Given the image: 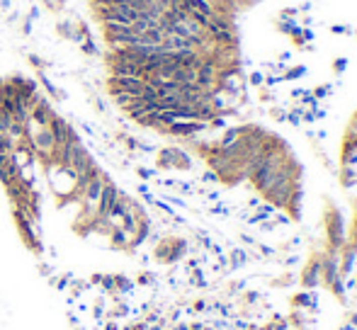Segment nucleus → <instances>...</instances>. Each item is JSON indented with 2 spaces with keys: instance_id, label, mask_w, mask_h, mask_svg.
I'll use <instances>...</instances> for the list:
<instances>
[{
  "instance_id": "12",
  "label": "nucleus",
  "mask_w": 357,
  "mask_h": 330,
  "mask_svg": "<svg viewBox=\"0 0 357 330\" xmlns=\"http://www.w3.org/2000/svg\"><path fill=\"white\" fill-rule=\"evenodd\" d=\"M238 136H241V126H231V129H226L221 134V138L216 141L221 148H226V146H231V144H236L238 141Z\"/></svg>"
},
{
  "instance_id": "22",
  "label": "nucleus",
  "mask_w": 357,
  "mask_h": 330,
  "mask_svg": "<svg viewBox=\"0 0 357 330\" xmlns=\"http://www.w3.org/2000/svg\"><path fill=\"white\" fill-rule=\"evenodd\" d=\"M331 32L333 34H355V29H352L350 25H333Z\"/></svg>"
},
{
  "instance_id": "19",
  "label": "nucleus",
  "mask_w": 357,
  "mask_h": 330,
  "mask_svg": "<svg viewBox=\"0 0 357 330\" xmlns=\"http://www.w3.org/2000/svg\"><path fill=\"white\" fill-rule=\"evenodd\" d=\"M29 66H32L34 71H47V66H49V63L44 61L41 56H37V54H29Z\"/></svg>"
},
{
  "instance_id": "18",
  "label": "nucleus",
  "mask_w": 357,
  "mask_h": 330,
  "mask_svg": "<svg viewBox=\"0 0 357 330\" xmlns=\"http://www.w3.org/2000/svg\"><path fill=\"white\" fill-rule=\"evenodd\" d=\"M294 27H296V22H289V20H277V22H275V29H277L280 34H287V37L294 32Z\"/></svg>"
},
{
  "instance_id": "21",
  "label": "nucleus",
  "mask_w": 357,
  "mask_h": 330,
  "mask_svg": "<svg viewBox=\"0 0 357 330\" xmlns=\"http://www.w3.org/2000/svg\"><path fill=\"white\" fill-rule=\"evenodd\" d=\"M296 15H299V8H284L280 13V20H289V22H296Z\"/></svg>"
},
{
  "instance_id": "16",
  "label": "nucleus",
  "mask_w": 357,
  "mask_h": 330,
  "mask_svg": "<svg viewBox=\"0 0 357 330\" xmlns=\"http://www.w3.org/2000/svg\"><path fill=\"white\" fill-rule=\"evenodd\" d=\"M304 73H306V66H292V68L284 71L282 80H296V78H301Z\"/></svg>"
},
{
  "instance_id": "6",
  "label": "nucleus",
  "mask_w": 357,
  "mask_h": 330,
  "mask_svg": "<svg viewBox=\"0 0 357 330\" xmlns=\"http://www.w3.org/2000/svg\"><path fill=\"white\" fill-rule=\"evenodd\" d=\"M321 284V253L308 257V262L301 269V287L304 289H314Z\"/></svg>"
},
{
  "instance_id": "27",
  "label": "nucleus",
  "mask_w": 357,
  "mask_h": 330,
  "mask_svg": "<svg viewBox=\"0 0 357 330\" xmlns=\"http://www.w3.org/2000/svg\"><path fill=\"white\" fill-rule=\"evenodd\" d=\"M39 15H41V10H39V5H37V3H34V5H32V10H29V15H27V17H29V20L34 22V20H39Z\"/></svg>"
},
{
  "instance_id": "8",
  "label": "nucleus",
  "mask_w": 357,
  "mask_h": 330,
  "mask_svg": "<svg viewBox=\"0 0 357 330\" xmlns=\"http://www.w3.org/2000/svg\"><path fill=\"white\" fill-rule=\"evenodd\" d=\"M54 117H56V112H54V107H51V105H49V100H47V98H44V95H41V98L37 100V105L32 107V122L37 124V126H49Z\"/></svg>"
},
{
  "instance_id": "5",
  "label": "nucleus",
  "mask_w": 357,
  "mask_h": 330,
  "mask_svg": "<svg viewBox=\"0 0 357 330\" xmlns=\"http://www.w3.org/2000/svg\"><path fill=\"white\" fill-rule=\"evenodd\" d=\"M204 129H209L204 122H175V124H170L163 134H168V136H177V138H192V136H197V134H202Z\"/></svg>"
},
{
  "instance_id": "31",
  "label": "nucleus",
  "mask_w": 357,
  "mask_h": 330,
  "mask_svg": "<svg viewBox=\"0 0 357 330\" xmlns=\"http://www.w3.org/2000/svg\"><path fill=\"white\" fill-rule=\"evenodd\" d=\"M260 100H262V102H272L270 90H265V87H260Z\"/></svg>"
},
{
  "instance_id": "2",
  "label": "nucleus",
  "mask_w": 357,
  "mask_h": 330,
  "mask_svg": "<svg viewBox=\"0 0 357 330\" xmlns=\"http://www.w3.org/2000/svg\"><path fill=\"white\" fill-rule=\"evenodd\" d=\"M158 168L160 170H190L192 158L183 148H160L158 151Z\"/></svg>"
},
{
  "instance_id": "13",
  "label": "nucleus",
  "mask_w": 357,
  "mask_h": 330,
  "mask_svg": "<svg viewBox=\"0 0 357 330\" xmlns=\"http://www.w3.org/2000/svg\"><path fill=\"white\" fill-rule=\"evenodd\" d=\"M112 95V102L117 105V107H122V110H126L131 102H134V95H129V92H122V90H117V92H110Z\"/></svg>"
},
{
  "instance_id": "3",
  "label": "nucleus",
  "mask_w": 357,
  "mask_h": 330,
  "mask_svg": "<svg viewBox=\"0 0 357 330\" xmlns=\"http://www.w3.org/2000/svg\"><path fill=\"white\" fill-rule=\"evenodd\" d=\"M187 243L183 238H163L158 245H156V260L160 262H177L180 257L185 255Z\"/></svg>"
},
{
  "instance_id": "17",
  "label": "nucleus",
  "mask_w": 357,
  "mask_h": 330,
  "mask_svg": "<svg viewBox=\"0 0 357 330\" xmlns=\"http://www.w3.org/2000/svg\"><path fill=\"white\" fill-rule=\"evenodd\" d=\"M15 151V141L8 134H0V156H8Z\"/></svg>"
},
{
  "instance_id": "20",
  "label": "nucleus",
  "mask_w": 357,
  "mask_h": 330,
  "mask_svg": "<svg viewBox=\"0 0 357 330\" xmlns=\"http://www.w3.org/2000/svg\"><path fill=\"white\" fill-rule=\"evenodd\" d=\"M331 92H333V85L326 83V85H316V87H314V92H311V95H314L316 100H323V98H328Z\"/></svg>"
},
{
  "instance_id": "15",
  "label": "nucleus",
  "mask_w": 357,
  "mask_h": 330,
  "mask_svg": "<svg viewBox=\"0 0 357 330\" xmlns=\"http://www.w3.org/2000/svg\"><path fill=\"white\" fill-rule=\"evenodd\" d=\"M80 51H83L85 56H100V46L95 44V39H85V41H80Z\"/></svg>"
},
{
  "instance_id": "14",
  "label": "nucleus",
  "mask_w": 357,
  "mask_h": 330,
  "mask_svg": "<svg viewBox=\"0 0 357 330\" xmlns=\"http://www.w3.org/2000/svg\"><path fill=\"white\" fill-rule=\"evenodd\" d=\"M340 184H343V187H352V184H357V170L355 168H343V170H340Z\"/></svg>"
},
{
  "instance_id": "37",
  "label": "nucleus",
  "mask_w": 357,
  "mask_h": 330,
  "mask_svg": "<svg viewBox=\"0 0 357 330\" xmlns=\"http://www.w3.org/2000/svg\"><path fill=\"white\" fill-rule=\"evenodd\" d=\"M352 122H357V110H355V114H352Z\"/></svg>"
},
{
  "instance_id": "35",
  "label": "nucleus",
  "mask_w": 357,
  "mask_h": 330,
  "mask_svg": "<svg viewBox=\"0 0 357 330\" xmlns=\"http://www.w3.org/2000/svg\"><path fill=\"white\" fill-rule=\"evenodd\" d=\"M10 5H13V0H0V8L3 10H10Z\"/></svg>"
},
{
  "instance_id": "11",
  "label": "nucleus",
  "mask_w": 357,
  "mask_h": 330,
  "mask_svg": "<svg viewBox=\"0 0 357 330\" xmlns=\"http://www.w3.org/2000/svg\"><path fill=\"white\" fill-rule=\"evenodd\" d=\"M56 34L63 39H68V41H75V22L73 20H61V22L56 25Z\"/></svg>"
},
{
  "instance_id": "10",
  "label": "nucleus",
  "mask_w": 357,
  "mask_h": 330,
  "mask_svg": "<svg viewBox=\"0 0 357 330\" xmlns=\"http://www.w3.org/2000/svg\"><path fill=\"white\" fill-rule=\"evenodd\" d=\"M37 80L41 83V85H44V90H47V92H49L54 100H66V92H63L61 87L54 85L49 78H47V73H44V71H37Z\"/></svg>"
},
{
  "instance_id": "23",
  "label": "nucleus",
  "mask_w": 357,
  "mask_h": 330,
  "mask_svg": "<svg viewBox=\"0 0 357 330\" xmlns=\"http://www.w3.org/2000/svg\"><path fill=\"white\" fill-rule=\"evenodd\" d=\"M262 83H265V75L260 73V71H255V73H250V85L262 87Z\"/></svg>"
},
{
  "instance_id": "32",
  "label": "nucleus",
  "mask_w": 357,
  "mask_h": 330,
  "mask_svg": "<svg viewBox=\"0 0 357 330\" xmlns=\"http://www.w3.org/2000/svg\"><path fill=\"white\" fill-rule=\"evenodd\" d=\"M314 25V17H311V15H304V17H301V27H311Z\"/></svg>"
},
{
  "instance_id": "29",
  "label": "nucleus",
  "mask_w": 357,
  "mask_h": 330,
  "mask_svg": "<svg viewBox=\"0 0 357 330\" xmlns=\"http://www.w3.org/2000/svg\"><path fill=\"white\" fill-rule=\"evenodd\" d=\"M32 25H34V22H32L29 17H25V25H22V34H32Z\"/></svg>"
},
{
  "instance_id": "30",
  "label": "nucleus",
  "mask_w": 357,
  "mask_h": 330,
  "mask_svg": "<svg viewBox=\"0 0 357 330\" xmlns=\"http://www.w3.org/2000/svg\"><path fill=\"white\" fill-rule=\"evenodd\" d=\"M139 284H151V281H153V274H148V272H144V274H141V277H139Z\"/></svg>"
},
{
  "instance_id": "28",
  "label": "nucleus",
  "mask_w": 357,
  "mask_h": 330,
  "mask_svg": "<svg viewBox=\"0 0 357 330\" xmlns=\"http://www.w3.org/2000/svg\"><path fill=\"white\" fill-rule=\"evenodd\" d=\"M301 37H304V41H314V32H311V27H301Z\"/></svg>"
},
{
  "instance_id": "4",
  "label": "nucleus",
  "mask_w": 357,
  "mask_h": 330,
  "mask_svg": "<svg viewBox=\"0 0 357 330\" xmlns=\"http://www.w3.org/2000/svg\"><path fill=\"white\" fill-rule=\"evenodd\" d=\"M119 190H117V184L112 182V180H107L105 182V187H102V195H100L98 199V209H95V219H107V214H110V209L114 207V202L119 199Z\"/></svg>"
},
{
  "instance_id": "38",
  "label": "nucleus",
  "mask_w": 357,
  "mask_h": 330,
  "mask_svg": "<svg viewBox=\"0 0 357 330\" xmlns=\"http://www.w3.org/2000/svg\"><path fill=\"white\" fill-rule=\"evenodd\" d=\"M32 3H34V0H32Z\"/></svg>"
},
{
  "instance_id": "25",
  "label": "nucleus",
  "mask_w": 357,
  "mask_h": 330,
  "mask_svg": "<svg viewBox=\"0 0 357 330\" xmlns=\"http://www.w3.org/2000/svg\"><path fill=\"white\" fill-rule=\"evenodd\" d=\"M136 175H139L141 180H153V177H156V172L148 170V168H136Z\"/></svg>"
},
{
  "instance_id": "36",
  "label": "nucleus",
  "mask_w": 357,
  "mask_h": 330,
  "mask_svg": "<svg viewBox=\"0 0 357 330\" xmlns=\"http://www.w3.org/2000/svg\"><path fill=\"white\" fill-rule=\"evenodd\" d=\"M347 129H350V131H352V134L357 136V122H352V119H350V124H347Z\"/></svg>"
},
{
  "instance_id": "7",
  "label": "nucleus",
  "mask_w": 357,
  "mask_h": 330,
  "mask_svg": "<svg viewBox=\"0 0 357 330\" xmlns=\"http://www.w3.org/2000/svg\"><path fill=\"white\" fill-rule=\"evenodd\" d=\"M20 180V165L15 163L13 153H8V156H0V182L5 184V187H10Z\"/></svg>"
},
{
  "instance_id": "9",
  "label": "nucleus",
  "mask_w": 357,
  "mask_h": 330,
  "mask_svg": "<svg viewBox=\"0 0 357 330\" xmlns=\"http://www.w3.org/2000/svg\"><path fill=\"white\" fill-rule=\"evenodd\" d=\"M110 75H131V78H144V68L136 66V63H126V61H107Z\"/></svg>"
},
{
  "instance_id": "34",
  "label": "nucleus",
  "mask_w": 357,
  "mask_h": 330,
  "mask_svg": "<svg viewBox=\"0 0 357 330\" xmlns=\"http://www.w3.org/2000/svg\"><path fill=\"white\" fill-rule=\"evenodd\" d=\"M41 3H44L49 10H56V0H41Z\"/></svg>"
},
{
  "instance_id": "24",
  "label": "nucleus",
  "mask_w": 357,
  "mask_h": 330,
  "mask_svg": "<svg viewBox=\"0 0 357 330\" xmlns=\"http://www.w3.org/2000/svg\"><path fill=\"white\" fill-rule=\"evenodd\" d=\"M345 68H347V59H335L333 61V73H343Z\"/></svg>"
},
{
  "instance_id": "1",
  "label": "nucleus",
  "mask_w": 357,
  "mask_h": 330,
  "mask_svg": "<svg viewBox=\"0 0 357 330\" xmlns=\"http://www.w3.org/2000/svg\"><path fill=\"white\" fill-rule=\"evenodd\" d=\"M323 226H326V241L331 250H340L347 243V235H345V223H343V214L340 209L335 207L333 202H328V209L323 214Z\"/></svg>"
},
{
  "instance_id": "33",
  "label": "nucleus",
  "mask_w": 357,
  "mask_h": 330,
  "mask_svg": "<svg viewBox=\"0 0 357 330\" xmlns=\"http://www.w3.org/2000/svg\"><path fill=\"white\" fill-rule=\"evenodd\" d=\"M311 8H314V3H304V5L299 8V13H311Z\"/></svg>"
},
{
  "instance_id": "26",
  "label": "nucleus",
  "mask_w": 357,
  "mask_h": 330,
  "mask_svg": "<svg viewBox=\"0 0 357 330\" xmlns=\"http://www.w3.org/2000/svg\"><path fill=\"white\" fill-rule=\"evenodd\" d=\"M270 114L275 117V119H280V122H284V119H287V112H284L282 107H272Z\"/></svg>"
}]
</instances>
